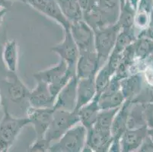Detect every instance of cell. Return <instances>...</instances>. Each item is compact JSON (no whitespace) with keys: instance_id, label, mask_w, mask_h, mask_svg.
Masks as SVG:
<instances>
[{"instance_id":"60d3db41","label":"cell","mask_w":153,"mask_h":152,"mask_svg":"<svg viewBox=\"0 0 153 152\" xmlns=\"http://www.w3.org/2000/svg\"><path fill=\"white\" fill-rule=\"evenodd\" d=\"M120 7H121V6H123V5H124L126 2H127L128 0H120Z\"/></svg>"},{"instance_id":"7bdbcfd3","label":"cell","mask_w":153,"mask_h":152,"mask_svg":"<svg viewBox=\"0 0 153 152\" xmlns=\"http://www.w3.org/2000/svg\"><path fill=\"white\" fill-rule=\"evenodd\" d=\"M0 46H1V45H0ZM2 49L1 48V47H0V52H2Z\"/></svg>"},{"instance_id":"603a6c76","label":"cell","mask_w":153,"mask_h":152,"mask_svg":"<svg viewBox=\"0 0 153 152\" xmlns=\"http://www.w3.org/2000/svg\"><path fill=\"white\" fill-rule=\"evenodd\" d=\"M146 125L145 116V103L131 102L128 115V129H138Z\"/></svg>"},{"instance_id":"8992f818","label":"cell","mask_w":153,"mask_h":152,"mask_svg":"<svg viewBox=\"0 0 153 152\" xmlns=\"http://www.w3.org/2000/svg\"><path fill=\"white\" fill-rule=\"evenodd\" d=\"M131 101L126 100L123 105L120 107L114 119L113 120L111 127V132L112 136V143L110 147L109 151L118 152L121 151L120 139L122 135L125 132L127 128V120L129 111H130Z\"/></svg>"},{"instance_id":"f1b7e54d","label":"cell","mask_w":153,"mask_h":152,"mask_svg":"<svg viewBox=\"0 0 153 152\" xmlns=\"http://www.w3.org/2000/svg\"><path fill=\"white\" fill-rule=\"evenodd\" d=\"M51 143L44 137L36 138L35 141L28 148L27 151L30 152H47L50 151Z\"/></svg>"},{"instance_id":"44dd1931","label":"cell","mask_w":153,"mask_h":152,"mask_svg":"<svg viewBox=\"0 0 153 152\" xmlns=\"http://www.w3.org/2000/svg\"><path fill=\"white\" fill-rule=\"evenodd\" d=\"M66 19L71 23L83 20V12L79 0H56Z\"/></svg>"},{"instance_id":"30bf717a","label":"cell","mask_w":153,"mask_h":152,"mask_svg":"<svg viewBox=\"0 0 153 152\" xmlns=\"http://www.w3.org/2000/svg\"><path fill=\"white\" fill-rule=\"evenodd\" d=\"M53 108H34L28 106L27 108V117L29 122L34 126L36 137H44L53 119Z\"/></svg>"},{"instance_id":"ab89813d","label":"cell","mask_w":153,"mask_h":152,"mask_svg":"<svg viewBox=\"0 0 153 152\" xmlns=\"http://www.w3.org/2000/svg\"><path fill=\"white\" fill-rule=\"evenodd\" d=\"M2 94H1V92H0V111L2 110Z\"/></svg>"},{"instance_id":"8fae6325","label":"cell","mask_w":153,"mask_h":152,"mask_svg":"<svg viewBox=\"0 0 153 152\" xmlns=\"http://www.w3.org/2000/svg\"><path fill=\"white\" fill-rule=\"evenodd\" d=\"M101 68L95 50L79 51L76 67V75L78 79L94 78Z\"/></svg>"},{"instance_id":"836d02e7","label":"cell","mask_w":153,"mask_h":152,"mask_svg":"<svg viewBox=\"0 0 153 152\" xmlns=\"http://www.w3.org/2000/svg\"><path fill=\"white\" fill-rule=\"evenodd\" d=\"M143 79L149 87H153V65L151 63L148 64L143 69Z\"/></svg>"},{"instance_id":"b9f144b4","label":"cell","mask_w":153,"mask_h":152,"mask_svg":"<svg viewBox=\"0 0 153 152\" xmlns=\"http://www.w3.org/2000/svg\"><path fill=\"white\" fill-rule=\"evenodd\" d=\"M10 1H19V2H22L23 3H25V0H10Z\"/></svg>"},{"instance_id":"2e32d148","label":"cell","mask_w":153,"mask_h":152,"mask_svg":"<svg viewBox=\"0 0 153 152\" xmlns=\"http://www.w3.org/2000/svg\"><path fill=\"white\" fill-rule=\"evenodd\" d=\"M97 94L95 82L94 78L78 79L77 99L75 111H77L84 105L89 103Z\"/></svg>"},{"instance_id":"5bb4252c","label":"cell","mask_w":153,"mask_h":152,"mask_svg":"<svg viewBox=\"0 0 153 152\" xmlns=\"http://www.w3.org/2000/svg\"><path fill=\"white\" fill-rule=\"evenodd\" d=\"M7 94L9 100L15 104L27 102L30 90L23 83L16 72H8L5 79Z\"/></svg>"},{"instance_id":"4316f807","label":"cell","mask_w":153,"mask_h":152,"mask_svg":"<svg viewBox=\"0 0 153 152\" xmlns=\"http://www.w3.org/2000/svg\"><path fill=\"white\" fill-rule=\"evenodd\" d=\"M114 75V72L111 70L107 62H105L100 68L94 77V82H95L96 89H97L96 95L99 96L102 93L103 90L106 88Z\"/></svg>"},{"instance_id":"d6a6232c","label":"cell","mask_w":153,"mask_h":152,"mask_svg":"<svg viewBox=\"0 0 153 152\" xmlns=\"http://www.w3.org/2000/svg\"><path fill=\"white\" fill-rule=\"evenodd\" d=\"M83 13L90 12L98 6V0H79Z\"/></svg>"},{"instance_id":"d590c367","label":"cell","mask_w":153,"mask_h":152,"mask_svg":"<svg viewBox=\"0 0 153 152\" xmlns=\"http://www.w3.org/2000/svg\"><path fill=\"white\" fill-rule=\"evenodd\" d=\"M139 152H153V142L148 136L144 139L141 146L138 149Z\"/></svg>"},{"instance_id":"277c9868","label":"cell","mask_w":153,"mask_h":152,"mask_svg":"<svg viewBox=\"0 0 153 152\" xmlns=\"http://www.w3.org/2000/svg\"><path fill=\"white\" fill-rule=\"evenodd\" d=\"M79 122V116L76 111L54 110L52 121L44 138L52 144L59 140L69 129Z\"/></svg>"},{"instance_id":"e0dca14e","label":"cell","mask_w":153,"mask_h":152,"mask_svg":"<svg viewBox=\"0 0 153 152\" xmlns=\"http://www.w3.org/2000/svg\"><path fill=\"white\" fill-rule=\"evenodd\" d=\"M143 76L142 72L130 74L120 81V89L125 100L133 101L143 90Z\"/></svg>"},{"instance_id":"d6986e66","label":"cell","mask_w":153,"mask_h":152,"mask_svg":"<svg viewBox=\"0 0 153 152\" xmlns=\"http://www.w3.org/2000/svg\"><path fill=\"white\" fill-rule=\"evenodd\" d=\"M100 110L98 98L95 96L91 101L76 111L79 116V122L82 124L87 129H91L96 122Z\"/></svg>"},{"instance_id":"9a60e30c","label":"cell","mask_w":153,"mask_h":152,"mask_svg":"<svg viewBox=\"0 0 153 152\" xmlns=\"http://www.w3.org/2000/svg\"><path fill=\"white\" fill-rule=\"evenodd\" d=\"M147 136H148L147 125L138 129H127L120 139L121 151H137Z\"/></svg>"},{"instance_id":"7a4b0ae2","label":"cell","mask_w":153,"mask_h":152,"mask_svg":"<svg viewBox=\"0 0 153 152\" xmlns=\"http://www.w3.org/2000/svg\"><path fill=\"white\" fill-rule=\"evenodd\" d=\"M88 129L80 122L72 126L58 141L51 144V152H81L86 142Z\"/></svg>"},{"instance_id":"ac0fdd59","label":"cell","mask_w":153,"mask_h":152,"mask_svg":"<svg viewBox=\"0 0 153 152\" xmlns=\"http://www.w3.org/2000/svg\"><path fill=\"white\" fill-rule=\"evenodd\" d=\"M69 71V68L66 62L60 59L56 65L51 66L44 70L38 71L34 74L36 81H42L48 85L54 83L66 75Z\"/></svg>"},{"instance_id":"484cf974","label":"cell","mask_w":153,"mask_h":152,"mask_svg":"<svg viewBox=\"0 0 153 152\" xmlns=\"http://www.w3.org/2000/svg\"><path fill=\"white\" fill-rule=\"evenodd\" d=\"M98 98V105L100 110H108L121 107L125 100L121 90L111 94H101L96 95Z\"/></svg>"},{"instance_id":"4dcf8cb0","label":"cell","mask_w":153,"mask_h":152,"mask_svg":"<svg viewBox=\"0 0 153 152\" xmlns=\"http://www.w3.org/2000/svg\"><path fill=\"white\" fill-rule=\"evenodd\" d=\"M132 102L153 103V87H149L146 89H143L140 95Z\"/></svg>"},{"instance_id":"6da1fadb","label":"cell","mask_w":153,"mask_h":152,"mask_svg":"<svg viewBox=\"0 0 153 152\" xmlns=\"http://www.w3.org/2000/svg\"><path fill=\"white\" fill-rule=\"evenodd\" d=\"M3 116L0 119V152H7L15 143L19 134L30 124L27 117H15L3 106Z\"/></svg>"},{"instance_id":"52a82bcc","label":"cell","mask_w":153,"mask_h":152,"mask_svg":"<svg viewBox=\"0 0 153 152\" xmlns=\"http://www.w3.org/2000/svg\"><path fill=\"white\" fill-rule=\"evenodd\" d=\"M25 3L55 21L63 30L70 27V22L62 13L56 0H25Z\"/></svg>"},{"instance_id":"cb8c5ba5","label":"cell","mask_w":153,"mask_h":152,"mask_svg":"<svg viewBox=\"0 0 153 152\" xmlns=\"http://www.w3.org/2000/svg\"><path fill=\"white\" fill-rule=\"evenodd\" d=\"M98 8L101 11L108 25L117 22L120 11V0H98Z\"/></svg>"},{"instance_id":"ba28073f","label":"cell","mask_w":153,"mask_h":152,"mask_svg":"<svg viewBox=\"0 0 153 152\" xmlns=\"http://www.w3.org/2000/svg\"><path fill=\"white\" fill-rule=\"evenodd\" d=\"M69 30L79 51L94 50V32L83 20L70 24Z\"/></svg>"},{"instance_id":"3957f363","label":"cell","mask_w":153,"mask_h":152,"mask_svg":"<svg viewBox=\"0 0 153 152\" xmlns=\"http://www.w3.org/2000/svg\"><path fill=\"white\" fill-rule=\"evenodd\" d=\"M120 31V27L117 23L94 30V50L101 67L107 62L114 48Z\"/></svg>"},{"instance_id":"1f68e13d","label":"cell","mask_w":153,"mask_h":152,"mask_svg":"<svg viewBox=\"0 0 153 152\" xmlns=\"http://www.w3.org/2000/svg\"><path fill=\"white\" fill-rule=\"evenodd\" d=\"M145 116L148 128H153V103H145Z\"/></svg>"},{"instance_id":"8d00e7d4","label":"cell","mask_w":153,"mask_h":152,"mask_svg":"<svg viewBox=\"0 0 153 152\" xmlns=\"http://www.w3.org/2000/svg\"><path fill=\"white\" fill-rule=\"evenodd\" d=\"M11 5H12V1H10V0H0V8H9Z\"/></svg>"},{"instance_id":"5b68a950","label":"cell","mask_w":153,"mask_h":152,"mask_svg":"<svg viewBox=\"0 0 153 152\" xmlns=\"http://www.w3.org/2000/svg\"><path fill=\"white\" fill-rule=\"evenodd\" d=\"M63 39L59 44L51 47V51L57 54L60 59L63 60L70 70L76 72V63L79 56V50L72 38L69 29L63 30Z\"/></svg>"},{"instance_id":"f35d334b","label":"cell","mask_w":153,"mask_h":152,"mask_svg":"<svg viewBox=\"0 0 153 152\" xmlns=\"http://www.w3.org/2000/svg\"><path fill=\"white\" fill-rule=\"evenodd\" d=\"M148 136L153 142V128H148Z\"/></svg>"},{"instance_id":"9c48e42d","label":"cell","mask_w":153,"mask_h":152,"mask_svg":"<svg viewBox=\"0 0 153 152\" xmlns=\"http://www.w3.org/2000/svg\"><path fill=\"white\" fill-rule=\"evenodd\" d=\"M112 143L111 130L101 129L94 126L88 129L86 142L83 151H109Z\"/></svg>"},{"instance_id":"7402d4cb","label":"cell","mask_w":153,"mask_h":152,"mask_svg":"<svg viewBox=\"0 0 153 152\" xmlns=\"http://www.w3.org/2000/svg\"><path fill=\"white\" fill-rule=\"evenodd\" d=\"M136 60L147 62L153 57V40L144 37H137L133 43Z\"/></svg>"},{"instance_id":"7c38bea8","label":"cell","mask_w":153,"mask_h":152,"mask_svg":"<svg viewBox=\"0 0 153 152\" xmlns=\"http://www.w3.org/2000/svg\"><path fill=\"white\" fill-rule=\"evenodd\" d=\"M78 78L74 75L55 98L53 109L66 111H75L77 99Z\"/></svg>"},{"instance_id":"f546056e","label":"cell","mask_w":153,"mask_h":152,"mask_svg":"<svg viewBox=\"0 0 153 152\" xmlns=\"http://www.w3.org/2000/svg\"><path fill=\"white\" fill-rule=\"evenodd\" d=\"M150 14L146 12L136 11V16H135V26H137L141 30L146 28L149 23Z\"/></svg>"},{"instance_id":"ffe728a7","label":"cell","mask_w":153,"mask_h":152,"mask_svg":"<svg viewBox=\"0 0 153 152\" xmlns=\"http://www.w3.org/2000/svg\"><path fill=\"white\" fill-rule=\"evenodd\" d=\"M2 59L9 72H17L19 65V47L16 40H9L5 43L2 50Z\"/></svg>"},{"instance_id":"d4e9b609","label":"cell","mask_w":153,"mask_h":152,"mask_svg":"<svg viewBox=\"0 0 153 152\" xmlns=\"http://www.w3.org/2000/svg\"><path fill=\"white\" fill-rule=\"evenodd\" d=\"M136 10L127 1L120 7V15L117 23L120 25L121 30H133L135 28V16Z\"/></svg>"},{"instance_id":"4fadbf2b","label":"cell","mask_w":153,"mask_h":152,"mask_svg":"<svg viewBox=\"0 0 153 152\" xmlns=\"http://www.w3.org/2000/svg\"><path fill=\"white\" fill-rule=\"evenodd\" d=\"M37 85L30 90L27 103L34 108H53L55 97L52 95L49 86L42 81H36Z\"/></svg>"},{"instance_id":"e575fe53","label":"cell","mask_w":153,"mask_h":152,"mask_svg":"<svg viewBox=\"0 0 153 152\" xmlns=\"http://www.w3.org/2000/svg\"><path fill=\"white\" fill-rule=\"evenodd\" d=\"M153 10V0H140L137 10L150 14Z\"/></svg>"},{"instance_id":"83f0119b","label":"cell","mask_w":153,"mask_h":152,"mask_svg":"<svg viewBox=\"0 0 153 152\" xmlns=\"http://www.w3.org/2000/svg\"><path fill=\"white\" fill-rule=\"evenodd\" d=\"M120 107L114 109H108V110H101L98 113V118L94 126L101 129L111 130V125L117 113L120 110Z\"/></svg>"},{"instance_id":"74e56055","label":"cell","mask_w":153,"mask_h":152,"mask_svg":"<svg viewBox=\"0 0 153 152\" xmlns=\"http://www.w3.org/2000/svg\"><path fill=\"white\" fill-rule=\"evenodd\" d=\"M8 11H9V8H0V26H1V24H2V21H3L4 18H5V15L7 14Z\"/></svg>"}]
</instances>
